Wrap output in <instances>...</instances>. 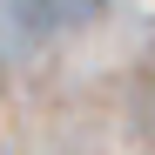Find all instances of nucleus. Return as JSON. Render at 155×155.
<instances>
[{"instance_id": "1", "label": "nucleus", "mask_w": 155, "mask_h": 155, "mask_svg": "<svg viewBox=\"0 0 155 155\" xmlns=\"http://www.w3.org/2000/svg\"><path fill=\"white\" fill-rule=\"evenodd\" d=\"M7 20L27 41H54V34H74L88 20H101V0H7Z\"/></svg>"}]
</instances>
